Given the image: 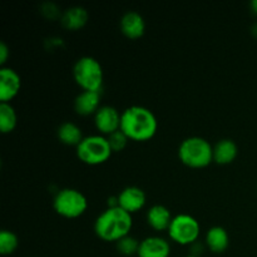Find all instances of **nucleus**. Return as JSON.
Instances as JSON below:
<instances>
[{
	"label": "nucleus",
	"instance_id": "nucleus-22",
	"mask_svg": "<svg viewBox=\"0 0 257 257\" xmlns=\"http://www.w3.org/2000/svg\"><path fill=\"white\" fill-rule=\"evenodd\" d=\"M107 140H108V143H109L110 150H112L113 153L122 152V151L127 147L128 142H130V140H128L127 136H125L120 130L117 131V132L112 133L110 136H108Z\"/></svg>",
	"mask_w": 257,
	"mask_h": 257
},
{
	"label": "nucleus",
	"instance_id": "nucleus-14",
	"mask_svg": "<svg viewBox=\"0 0 257 257\" xmlns=\"http://www.w3.org/2000/svg\"><path fill=\"white\" fill-rule=\"evenodd\" d=\"M148 226L153 228L157 232L168 231L171 222L173 220V216L171 215V211L163 205H155L148 208L147 215H146Z\"/></svg>",
	"mask_w": 257,
	"mask_h": 257
},
{
	"label": "nucleus",
	"instance_id": "nucleus-15",
	"mask_svg": "<svg viewBox=\"0 0 257 257\" xmlns=\"http://www.w3.org/2000/svg\"><path fill=\"white\" fill-rule=\"evenodd\" d=\"M88 19H89V14L84 8L73 7L63 13L60 17V23L67 30L77 32L87 25Z\"/></svg>",
	"mask_w": 257,
	"mask_h": 257
},
{
	"label": "nucleus",
	"instance_id": "nucleus-19",
	"mask_svg": "<svg viewBox=\"0 0 257 257\" xmlns=\"http://www.w3.org/2000/svg\"><path fill=\"white\" fill-rule=\"evenodd\" d=\"M18 115L10 103H0V131L4 135L12 133L17 128Z\"/></svg>",
	"mask_w": 257,
	"mask_h": 257
},
{
	"label": "nucleus",
	"instance_id": "nucleus-17",
	"mask_svg": "<svg viewBox=\"0 0 257 257\" xmlns=\"http://www.w3.org/2000/svg\"><path fill=\"white\" fill-rule=\"evenodd\" d=\"M237 155V145L232 140H221L213 146V162L217 165H230L236 160Z\"/></svg>",
	"mask_w": 257,
	"mask_h": 257
},
{
	"label": "nucleus",
	"instance_id": "nucleus-11",
	"mask_svg": "<svg viewBox=\"0 0 257 257\" xmlns=\"http://www.w3.org/2000/svg\"><path fill=\"white\" fill-rule=\"evenodd\" d=\"M171 245L161 236H148L141 241L138 257H170Z\"/></svg>",
	"mask_w": 257,
	"mask_h": 257
},
{
	"label": "nucleus",
	"instance_id": "nucleus-12",
	"mask_svg": "<svg viewBox=\"0 0 257 257\" xmlns=\"http://www.w3.org/2000/svg\"><path fill=\"white\" fill-rule=\"evenodd\" d=\"M120 32L125 38L131 40L140 39L145 35L146 22L137 12H128L122 17L119 23Z\"/></svg>",
	"mask_w": 257,
	"mask_h": 257
},
{
	"label": "nucleus",
	"instance_id": "nucleus-21",
	"mask_svg": "<svg viewBox=\"0 0 257 257\" xmlns=\"http://www.w3.org/2000/svg\"><path fill=\"white\" fill-rule=\"evenodd\" d=\"M140 241L137 240L133 236L128 235L125 237L120 238L118 242H115L117 245L118 252L122 253L123 256H133L137 255L138 250H140Z\"/></svg>",
	"mask_w": 257,
	"mask_h": 257
},
{
	"label": "nucleus",
	"instance_id": "nucleus-6",
	"mask_svg": "<svg viewBox=\"0 0 257 257\" xmlns=\"http://www.w3.org/2000/svg\"><path fill=\"white\" fill-rule=\"evenodd\" d=\"M53 207L59 216L72 220L84 215L88 208V200L75 188H63L55 195Z\"/></svg>",
	"mask_w": 257,
	"mask_h": 257
},
{
	"label": "nucleus",
	"instance_id": "nucleus-9",
	"mask_svg": "<svg viewBox=\"0 0 257 257\" xmlns=\"http://www.w3.org/2000/svg\"><path fill=\"white\" fill-rule=\"evenodd\" d=\"M22 78L12 68L0 69V102L10 103L20 92Z\"/></svg>",
	"mask_w": 257,
	"mask_h": 257
},
{
	"label": "nucleus",
	"instance_id": "nucleus-10",
	"mask_svg": "<svg viewBox=\"0 0 257 257\" xmlns=\"http://www.w3.org/2000/svg\"><path fill=\"white\" fill-rule=\"evenodd\" d=\"M117 197L119 207L122 210H124L125 212L131 213V215L143 210L146 206V202H147L145 191L141 190L140 187H136V186L125 187L124 190L120 191V193Z\"/></svg>",
	"mask_w": 257,
	"mask_h": 257
},
{
	"label": "nucleus",
	"instance_id": "nucleus-25",
	"mask_svg": "<svg viewBox=\"0 0 257 257\" xmlns=\"http://www.w3.org/2000/svg\"><path fill=\"white\" fill-rule=\"evenodd\" d=\"M251 33L253 34V37L257 38V23H256V24L252 25V28H251Z\"/></svg>",
	"mask_w": 257,
	"mask_h": 257
},
{
	"label": "nucleus",
	"instance_id": "nucleus-16",
	"mask_svg": "<svg viewBox=\"0 0 257 257\" xmlns=\"http://www.w3.org/2000/svg\"><path fill=\"white\" fill-rule=\"evenodd\" d=\"M205 243L208 250L212 251L213 253H222L230 245V236L223 227L213 226L206 232Z\"/></svg>",
	"mask_w": 257,
	"mask_h": 257
},
{
	"label": "nucleus",
	"instance_id": "nucleus-2",
	"mask_svg": "<svg viewBox=\"0 0 257 257\" xmlns=\"http://www.w3.org/2000/svg\"><path fill=\"white\" fill-rule=\"evenodd\" d=\"M133 227V217L120 207H107L94 222V232L105 242H118L130 235Z\"/></svg>",
	"mask_w": 257,
	"mask_h": 257
},
{
	"label": "nucleus",
	"instance_id": "nucleus-4",
	"mask_svg": "<svg viewBox=\"0 0 257 257\" xmlns=\"http://www.w3.org/2000/svg\"><path fill=\"white\" fill-rule=\"evenodd\" d=\"M73 78L78 87L87 92H100L104 82V73L100 63L93 57H82L73 67Z\"/></svg>",
	"mask_w": 257,
	"mask_h": 257
},
{
	"label": "nucleus",
	"instance_id": "nucleus-7",
	"mask_svg": "<svg viewBox=\"0 0 257 257\" xmlns=\"http://www.w3.org/2000/svg\"><path fill=\"white\" fill-rule=\"evenodd\" d=\"M167 232L171 240L177 245L192 246L200 237L201 226L193 216L181 213V215L173 216Z\"/></svg>",
	"mask_w": 257,
	"mask_h": 257
},
{
	"label": "nucleus",
	"instance_id": "nucleus-3",
	"mask_svg": "<svg viewBox=\"0 0 257 257\" xmlns=\"http://www.w3.org/2000/svg\"><path fill=\"white\" fill-rule=\"evenodd\" d=\"M178 158L186 167L206 168L213 162V146L202 137H188L178 147Z\"/></svg>",
	"mask_w": 257,
	"mask_h": 257
},
{
	"label": "nucleus",
	"instance_id": "nucleus-8",
	"mask_svg": "<svg viewBox=\"0 0 257 257\" xmlns=\"http://www.w3.org/2000/svg\"><path fill=\"white\" fill-rule=\"evenodd\" d=\"M120 119H122V113L118 112L114 107L102 105L94 114L95 130L99 132V135L108 137L120 130Z\"/></svg>",
	"mask_w": 257,
	"mask_h": 257
},
{
	"label": "nucleus",
	"instance_id": "nucleus-23",
	"mask_svg": "<svg viewBox=\"0 0 257 257\" xmlns=\"http://www.w3.org/2000/svg\"><path fill=\"white\" fill-rule=\"evenodd\" d=\"M9 48H8V45L5 44V43H2L0 44V64L4 65L5 63H7L8 58H9Z\"/></svg>",
	"mask_w": 257,
	"mask_h": 257
},
{
	"label": "nucleus",
	"instance_id": "nucleus-18",
	"mask_svg": "<svg viewBox=\"0 0 257 257\" xmlns=\"http://www.w3.org/2000/svg\"><path fill=\"white\" fill-rule=\"evenodd\" d=\"M57 136L60 143H63L65 146H73L75 148L79 146V143L84 138L82 128L78 127L75 123L72 122H65L63 124H60L57 131Z\"/></svg>",
	"mask_w": 257,
	"mask_h": 257
},
{
	"label": "nucleus",
	"instance_id": "nucleus-26",
	"mask_svg": "<svg viewBox=\"0 0 257 257\" xmlns=\"http://www.w3.org/2000/svg\"><path fill=\"white\" fill-rule=\"evenodd\" d=\"M186 257H198L197 255H188V256H186Z\"/></svg>",
	"mask_w": 257,
	"mask_h": 257
},
{
	"label": "nucleus",
	"instance_id": "nucleus-1",
	"mask_svg": "<svg viewBox=\"0 0 257 257\" xmlns=\"http://www.w3.org/2000/svg\"><path fill=\"white\" fill-rule=\"evenodd\" d=\"M158 130L155 113L142 105H132L122 112L120 131L130 141L147 142L152 140Z\"/></svg>",
	"mask_w": 257,
	"mask_h": 257
},
{
	"label": "nucleus",
	"instance_id": "nucleus-24",
	"mask_svg": "<svg viewBox=\"0 0 257 257\" xmlns=\"http://www.w3.org/2000/svg\"><path fill=\"white\" fill-rule=\"evenodd\" d=\"M250 8H251V10H252L253 14L257 15V0H253V2H251Z\"/></svg>",
	"mask_w": 257,
	"mask_h": 257
},
{
	"label": "nucleus",
	"instance_id": "nucleus-5",
	"mask_svg": "<svg viewBox=\"0 0 257 257\" xmlns=\"http://www.w3.org/2000/svg\"><path fill=\"white\" fill-rule=\"evenodd\" d=\"M77 157L80 162L88 166H99L107 162L113 155L107 137L102 135H92L83 138L77 148Z\"/></svg>",
	"mask_w": 257,
	"mask_h": 257
},
{
	"label": "nucleus",
	"instance_id": "nucleus-13",
	"mask_svg": "<svg viewBox=\"0 0 257 257\" xmlns=\"http://www.w3.org/2000/svg\"><path fill=\"white\" fill-rule=\"evenodd\" d=\"M100 107V92L82 90L74 99L75 113L82 117L94 115Z\"/></svg>",
	"mask_w": 257,
	"mask_h": 257
},
{
	"label": "nucleus",
	"instance_id": "nucleus-20",
	"mask_svg": "<svg viewBox=\"0 0 257 257\" xmlns=\"http://www.w3.org/2000/svg\"><path fill=\"white\" fill-rule=\"evenodd\" d=\"M19 246V238L13 231L3 230L0 232V253L3 256H9L17 251Z\"/></svg>",
	"mask_w": 257,
	"mask_h": 257
}]
</instances>
